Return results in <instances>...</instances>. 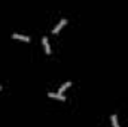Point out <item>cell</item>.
<instances>
[{
  "mask_svg": "<svg viewBox=\"0 0 128 127\" xmlns=\"http://www.w3.org/2000/svg\"><path fill=\"white\" fill-rule=\"evenodd\" d=\"M14 39H20V40H26V42H30V36H24V34H20V33H14L12 34Z\"/></svg>",
  "mask_w": 128,
  "mask_h": 127,
  "instance_id": "cell-2",
  "label": "cell"
},
{
  "mask_svg": "<svg viewBox=\"0 0 128 127\" xmlns=\"http://www.w3.org/2000/svg\"><path fill=\"white\" fill-rule=\"evenodd\" d=\"M110 120H112V124H113V127H119V124H118V117H116V114H112Z\"/></svg>",
  "mask_w": 128,
  "mask_h": 127,
  "instance_id": "cell-5",
  "label": "cell"
},
{
  "mask_svg": "<svg viewBox=\"0 0 128 127\" xmlns=\"http://www.w3.org/2000/svg\"><path fill=\"white\" fill-rule=\"evenodd\" d=\"M0 90H2V87H0Z\"/></svg>",
  "mask_w": 128,
  "mask_h": 127,
  "instance_id": "cell-7",
  "label": "cell"
},
{
  "mask_svg": "<svg viewBox=\"0 0 128 127\" xmlns=\"http://www.w3.org/2000/svg\"><path fill=\"white\" fill-rule=\"evenodd\" d=\"M70 85H72V82H70V81H67V82H64L63 85L60 87V91H58V93H61V94H63V91L66 90V88H68Z\"/></svg>",
  "mask_w": 128,
  "mask_h": 127,
  "instance_id": "cell-6",
  "label": "cell"
},
{
  "mask_svg": "<svg viewBox=\"0 0 128 127\" xmlns=\"http://www.w3.org/2000/svg\"><path fill=\"white\" fill-rule=\"evenodd\" d=\"M66 24H67V20H66V18H63V20H60V23H58V24H57V26L54 27V30H52V33H58V32H60V29H61L63 26H66Z\"/></svg>",
  "mask_w": 128,
  "mask_h": 127,
  "instance_id": "cell-1",
  "label": "cell"
},
{
  "mask_svg": "<svg viewBox=\"0 0 128 127\" xmlns=\"http://www.w3.org/2000/svg\"><path fill=\"white\" fill-rule=\"evenodd\" d=\"M42 43H43V48H45L46 54H51V48H49V43H48V39H46V37L42 39Z\"/></svg>",
  "mask_w": 128,
  "mask_h": 127,
  "instance_id": "cell-4",
  "label": "cell"
},
{
  "mask_svg": "<svg viewBox=\"0 0 128 127\" xmlns=\"http://www.w3.org/2000/svg\"><path fill=\"white\" fill-rule=\"evenodd\" d=\"M48 96L51 97V99H58V100H66V96H63L61 93H52V91H49Z\"/></svg>",
  "mask_w": 128,
  "mask_h": 127,
  "instance_id": "cell-3",
  "label": "cell"
}]
</instances>
